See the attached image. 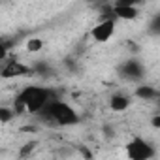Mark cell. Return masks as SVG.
<instances>
[{
    "instance_id": "obj_1",
    "label": "cell",
    "mask_w": 160,
    "mask_h": 160,
    "mask_svg": "<svg viewBox=\"0 0 160 160\" xmlns=\"http://www.w3.org/2000/svg\"><path fill=\"white\" fill-rule=\"evenodd\" d=\"M49 102H51V94H49L47 89H42V87H27L15 98L13 111L15 113H23V111H27V113H40Z\"/></svg>"
},
{
    "instance_id": "obj_12",
    "label": "cell",
    "mask_w": 160,
    "mask_h": 160,
    "mask_svg": "<svg viewBox=\"0 0 160 160\" xmlns=\"http://www.w3.org/2000/svg\"><path fill=\"white\" fill-rule=\"evenodd\" d=\"M6 57H8V45L0 43V60H6Z\"/></svg>"
},
{
    "instance_id": "obj_8",
    "label": "cell",
    "mask_w": 160,
    "mask_h": 160,
    "mask_svg": "<svg viewBox=\"0 0 160 160\" xmlns=\"http://www.w3.org/2000/svg\"><path fill=\"white\" fill-rule=\"evenodd\" d=\"M109 106H111V109H115V111H124V109L130 108V100H128V96H124V94H113L111 100H109Z\"/></svg>"
},
{
    "instance_id": "obj_6",
    "label": "cell",
    "mask_w": 160,
    "mask_h": 160,
    "mask_svg": "<svg viewBox=\"0 0 160 160\" xmlns=\"http://www.w3.org/2000/svg\"><path fill=\"white\" fill-rule=\"evenodd\" d=\"M30 73V68L19 60H8V64L2 70V77H17V75H25Z\"/></svg>"
},
{
    "instance_id": "obj_7",
    "label": "cell",
    "mask_w": 160,
    "mask_h": 160,
    "mask_svg": "<svg viewBox=\"0 0 160 160\" xmlns=\"http://www.w3.org/2000/svg\"><path fill=\"white\" fill-rule=\"evenodd\" d=\"M124 75H128L130 79H139L143 75V66L138 60H128L124 64Z\"/></svg>"
},
{
    "instance_id": "obj_9",
    "label": "cell",
    "mask_w": 160,
    "mask_h": 160,
    "mask_svg": "<svg viewBox=\"0 0 160 160\" xmlns=\"http://www.w3.org/2000/svg\"><path fill=\"white\" fill-rule=\"evenodd\" d=\"M136 96H139V98H143V100H152V98L158 96V91H156L154 87H151V85H141V87L136 91Z\"/></svg>"
},
{
    "instance_id": "obj_13",
    "label": "cell",
    "mask_w": 160,
    "mask_h": 160,
    "mask_svg": "<svg viewBox=\"0 0 160 160\" xmlns=\"http://www.w3.org/2000/svg\"><path fill=\"white\" fill-rule=\"evenodd\" d=\"M151 121H152V122H151V124H152V126H154V128H158V126H160V117H158V115H154V117H152V119H151Z\"/></svg>"
},
{
    "instance_id": "obj_10",
    "label": "cell",
    "mask_w": 160,
    "mask_h": 160,
    "mask_svg": "<svg viewBox=\"0 0 160 160\" xmlns=\"http://www.w3.org/2000/svg\"><path fill=\"white\" fill-rule=\"evenodd\" d=\"M25 49H27L28 53H40V51L43 49V40H40V38H30V40L25 43Z\"/></svg>"
},
{
    "instance_id": "obj_11",
    "label": "cell",
    "mask_w": 160,
    "mask_h": 160,
    "mask_svg": "<svg viewBox=\"0 0 160 160\" xmlns=\"http://www.w3.org/2000/svg\"><path fill=\"white\" fill-rule=\"evenodd\" d=\"M13 115H15V111L12 108H2L0 106V122H10L13 119Z\"/></svg>"
},
{
    "instance_id": "obj_2",
    "label": "cell",
    "mask_w": 160,
    "mask_h": 160,
    "mask_svg": "<svg viewBox=\"0 0 160 160\" xmlns=\"http://www.w3.org/2000/svg\"><path fill=\"white\" fill-rule=\"evenodd\" d=\"M38 115L45 117L47 121H51L58 126H72L77 122V113L73 111V108H70L68 104L58 102V100H51Z\"/></svg>"
},
{
    "instance_id": "obj_3",
    "label": "cell",
    "mask_w": 160,
    "mask_h": 160,
    "mask_svg": "<svg viewBox=\"0 0 160 160\" xmlns=\"http://www.w3.org/2000/svg\"><path fill=\"white\" fill-rule=\"evenodd\" d=\"M154 147L141 136L132 138L126 143V156L128 160H151L154 156Z\"/></svg>"
},
{
    "instance_id": "obj_5",
    "label": "cell",
    "mask_w": 160,
    "mask_h": 160,
    "mask_svg": "<svg viewBox=\"0 0 160 160\" xmlns=\"http://www.w3.org/2000/svg\"><path fill=\"white\" fill-rule=\"evenodd\" d=\"M115 19H124V21H132L138 17V8L132 2H117L113 6V15Z\"/></svg>"
},
{
    "instance_id": "obj_4",
    "label": "cell",
    "mask_w": 160,
    "mask_h": 160,
    "mask_svg": "<svg viewBox=\"0 0 160 160\" xmlns=\"http://www.w3.org/2000/svg\"><path fill=\"white\" fill-rule=\"evenodd\" d=\"M115 28H117L115 19H113V17H106V19H102L100 23H96V25L92 27L91 34H92L94 42H98V43H106V42H109V40L113 38Z\"/></svg>"
}]
</instances>
